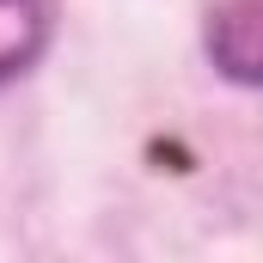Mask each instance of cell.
Instances as JSON below:
<instances>
[{
    "mask_svg": "<svg viewBox=\"0 0 263 263\" xmlns=\"http://www.w3.org/2000/svg\"><path fill=\"white\" fill-rule=\"evenodd\" d=\"M202 49L233 86L263 92V0H220L208 12Z\"/></svg>",
    "mask_w": 263,
    "mask_h": 263,
    "instance_id": "1",
    "label": "cell"
},
{
    "mask_svg": "<svg viewBox=\"0 0 263 263\" xmlns=\"http://www.w3.org/2000/svg\"><path fill=\"white\" fill-rule=\"evenodd\" d=\"M55 37V0H0V86L25 80Z\"/></svg>",
    "mask_w": 263,
    "mask_h": 263,
    "instance_id": "2",
    "label": "cell"
}]
</instances>
